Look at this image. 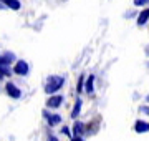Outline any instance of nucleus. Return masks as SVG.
Wrapping results in <instances>:
<instances>
[{"mask_svg": "<svg viewBox=\"0 0 149 141\" xmlns=\"http://www.w3.org/2000/svg\"><path fill=\"white\" fill-rule=\"evenodd\" d=\"M61 103H63V96H60V95H53V96L48 98L47 106H48V108H58V106H61Z\"/></svg>", "mask_w": 149, "mask_h": 141, "instance_id": "nucleus-4", "label": "nucleus"}, {"mask_svg": "<svg viewBox=\"0 0 149 141\" xmlns=\"http://www.w3.org/2000/svg\"><path fill=\"white\" fill-rule=\"evenodd\" d=\"M48 141H58V138H55V136H48Z\"/></svg>", "mask_w": 149, "mask_h": 141, "instance_id": "nucleus-17", "label": "nucleus"}, {"mask_svg": "<svg viewBox=\"0 0 149 141\" xmlns=\"http://www.w3.org/2000/svg\"><path fill=\"white\" fill-rule=\"evenodd\" d=\"M80 111H81V100L78 98L76 103H74V106H73V111H71V118H76V116L80 114Z\"/></svg>", "mask_w": 149, "mask_h": 141, "instance_id": "nucleus-11", "label": "nucleus"}, {"mask_svg": "<svg viewBox=\"0 0 149 141\" xmlns=\"http://www.w3.org/2000/svg\"><path fill=\"white\" fill-rule=\"evenodd\" d=\"M43 116L47 118V121H48V125H50V126H56V125H60V123H61V116H60V114L48 113V110H45V111H43Z\"/></svg>", "mask_w": 149, "mask_h": 141, "instance_id": "nucleus-3", "label": "nucleus"}, {"mask_svg": "<svg viewBox=\"0 0 149 141\" xmlns=\"http://www.w3.org/2000/svg\"><path fill=\"white\" fill-rule=\"evenodd\" d=\"M134 131L136 133H148L149 131V123L144 119H138L136 125H134Z\"/></svg>", "mask_w": 149, "mask_h": 141, "instance_id": "nucleus-6", "label": "nucleus"}, {"mask_svg": "<svg viewBox=\"0 0 149 141\" xmlns=\"http://www.w3.org/2000/svg\"><path fill=\"white\" fill-rule=\"evenodd\" d=\"M61 133H63L65 136H70V138H73V136H71V131H70L68 126H63V128H61Z\"/></svg>", "mask_w": 149, "mask_h": 141, "instance_id": "nucleus-15", "label": "nucleus"}, {"mask_svg": "<svg viewBox=\"0 0 149 141\" xmlns=\"http://www.w3.org/2000/svg\"><path fill=\"white\" fill-rule=\"evenodd\" d=\"M7 93H8V96L10 98H15V100H18V98L22 96V91L18 90V88L13 85V83H7Z\"/></svg>", "mask_w": 149, "mask_h": 141, "instance_id": "nucleus-5", "label": "nucleus"}, {"mask_svg": "<svg viewBox=\"0 0 149 141\" xmlns=\"http://www.w3.org/2000/svg\"><path fill=\"white\" fill-rule=\"evenodd\" d=\"M13 71H15L17 75H22V76L28 75V71H30L28 63L27 61H23V60H18V61L15 63V66H13Z\"/></svg>", "mask_w": 149, "mask_h": 141, "instance_id": "nucleus-2", "label": "nucleus"}, {"mask_svg": "<svg viewBox=\"0 0 149 141\" xmlns=\"http://www.w3.org/2000/svg\"><path fill=\"white\" fill-rule=\"evenodd\" d=\"M83 85H85V78H83V76H80L78 85H76V90H78V93H81V90H83Z\"/></svg>", "mask_w": 149, "mask_h": 141, "instance_id": "nucleus-13", "label": "nucleus"}, {"mask_svg": "<svg viewBox=\"0 0 149 141\" xmlns=\"http://www.w3.org/2000/svg\"><path fill=\"white\" fill-rule=\"evenodd\" d=\"M63 85H65V78L63 76H56V75L50 76L48 82H47V85H45V91L50 93V95H53V93H56Z\"/></svg>", "mask_w": 149, "mask_h": 141, "instance_id": "nucleus-1", "label": "nucleus"}, {"mask_svg": "<svg viewBox=\"0 0 149 141\" xmlns=\"http://www.w3.org/2000/svg\"><path fill=\"white\" fill-rule=\"evenodd\" d=\"M93 90H95V76L91 75L86 80V93H93Z\"/></svg>", "mask_w": 149, "mask_h": 141, "instance_id": "nucleus-10", "label": "nucleus"}, {"mask_svg": "<svg viewBox=\"0 0 149 141\" xmlns=\"http://www.w3.org/2000/svg\"><path fill=\"white\" fill-rule=\"evenodd\" d=\"M148 3H149V0H134V5L136 7H144Z\"/></svg>", "mask_w": 149, "mask_h": 141, "instance_id": "nucleus-14", "label": "nucleus"}, {"mask_svg": "<svg viewBox=\"0 0 149 141\" xmlns=\"http://www.w3.org/2000/svg\"><path fill=\"white\" fill-rule=\"evenodd\" d=\"M83 130H85V126L81 125V123H74V126H73V136H81V135H83Z\"/></svg>", "mask_w": 149, "mask_h": 141, "instance_id": "nucleus-12", "label": "nucleus"}, {"mask_svg": "<svg viewBox=\"0 0 149 141\" xmlns=\"http://www.w3.org/2000/svg\"><path fill=\"white\" fill-rule=\"evenodd\" d=\"M146 101H148V103H149V96H146Z\"/></svg>", "mask_w": 149, "mask_h": 141, "instance_id": "nucleus-18", "label": "nucleus"}, {"mask_svg": "<svg viewBox=\"0 0 149 141\" xmlns=\"http://www.w3.org/2000/svg\"><path fill=\"white\" fill-rule=\"evenodd\" d=\"M3 3L7 5V8H12V10H18L20 8V2L18 0H3Z\"/></svg>", "mask_w": 149, "mask_h": 141, "instance_id": "nucleus-9", "label": "nucleus"}, {"mask_svg": "<svg viewBox=\"0 0 149 141\" xmlns=\"http://www.w3.org/2000/svg\"><path fill=\"white\" fill-rule=\"evenodd\" d=\"M71 141H83V138H81V136H73Z\"/></svg>", "mask_w": 149, "mask_h": 141, "instance_id": "nucleus-16", "label": "nucleus"}, {"mask_svg": "<svg viewBox=\"0 0 149 141\" xmlns=\"http://www.w3.org/2000/svg\"><path fill=\"white\" fill-rule=\"evenodd\" d=\"M13 61H15V55L10 53V52L0 57V65H10V63H13Z\"/></svg>", "mask_w": 149, "mask_h": 141, "instance_id": "nucleus-8", "label": "nucleus"}, {"mask_svg": "<svg viewBox=\"0 0 149 141\" xmlns=\"http://www.w3.org/2000/svg\"><path fill=\"white\" fill-rule=\"evenodd\" d=\"M149 20V8H144L143 12H139L138 15V25L139 27H143V25H146Z\"/></svg>", "mask_w": 149, "mask_h": 141, "instance_id": "nucleus-7", "label": "nucleus"}]
</instances>
